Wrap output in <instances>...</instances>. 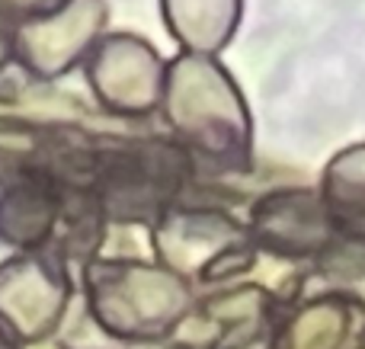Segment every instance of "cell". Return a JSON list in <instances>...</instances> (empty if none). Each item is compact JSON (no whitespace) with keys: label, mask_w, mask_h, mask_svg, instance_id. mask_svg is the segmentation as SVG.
<instances>
[{"label":"cell","mask_w":365,"mask_h":349,"mask_svg":"<svg viewBox=\"0 0 365 349\" xmlns=\"http://www.w3.org/2000/svg\"><path fill=\"white\" fill-rule=\"evenodd\" d=\"M324 199L330 215L365 218V145L336 154L324 173Z\"/></svg>","instance_id":"obj_1"},{"label":"cell","mask_w":365,"mask_h":349,"mask_svg":"<svg viewBox=\"0 0 365 349\" xmlns=\"http://www.w3.org/2000/svg\"><path fill=\"white\" fill-rule=\"evenodd\" d=\"M343 333V314L336 308H311L298 318L292 346L295 349H336V340Z\"/></svg>","instance_id":"obj_2"}]
</instances>
